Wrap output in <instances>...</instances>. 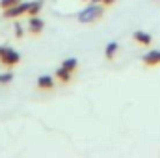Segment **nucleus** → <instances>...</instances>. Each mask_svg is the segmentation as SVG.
I'll list each match as a JSON object with an SVG mask.
<instances>
[{"label":"nucleus","instance_id":"obj_13","mask_svg":"<svg viewBox=\"0 0 160 158\" xmlns=\"http://www.w3.org/2000/svg\"><path fill=\"white\" fill-rule=\"evenodd\" d=\"M13 80V75L11 73H6V75H0V84H8Z\"/></svg>","mask_w":160,"mask_h":158},{"label":"nucleus","instance_id":"obj_3","mask_svg":"<svg viewBox=\"0 0 160 158\" xmlns=\"http://www.w3.org/2000/svg\"><path fill=\"white\" fill-rule=\"evenodd\" d=\"M28 7H30V2H19L17 6L8 7V9L4 11V15H6V17H19V15H22V13H28Z\"/></svg>","mask_w":160,"mask_h":158},{"label":"nucleus","instance_id":"obj_6","mask_svg":"<svg viewBox=\"0 0 160 158\" xmlns=\"http://www.w3.org/2000/svg\"><path fill=\"white\" fill-rule=\"evenodd\" d=\"M134 39L138 41L140 45H149V43H151V34L138 30V32H134Z\"/></svg>","mask_w":160,"mask_h":158},{"label":"nucleus","instance_id":"obj_5","mask_svg":"<svg viewBox=\"0 0 160 158\" xmlns=\"http://www.w3.org/2000/svg\"><path fill=\"white\" fill-rule=\"evenodd\" d=\"M38 86L43 87V89H50V87H54V78L48 77V75H43V77L38 78Z\"/></svg>","mask_w":160,"mask_h":158},{"label":"nucleus","instance_id":"obj_8","mask_svg":"<svg viewBox=\"0 0 160 158\" xmlns=\"http://www.w3.org/2000/svg\"><path fill=\"white\" fill-rule=\"evenodd\" d=\"M118 48H119V45H118L116 41H112V43H108V45H106V50H104V54H106V58H108V60H112V58L116 56V52H118Z\"/></svg>","mask_w":160,"mask_h":158},{"label":"nucleus","instance_id":"obj_9","mask_svg":"<svg viewBox=\"0 0 160 158\" xmlns=\"http://www.w3.org/2000/svg\"><path fill=\"white\" fill-rule=\"evenodd\" d=\"M77 65H78V60H77V58H67V60L62 63V67L67 69V71H71V73L77 69Z\"/></svg>","mask_w":160,"mask_h":158},{"label":"nucleus","instance_id":"obj_11","mask_svg":"<svg viewBox=\"0 0 160 158\" xmlns=\"http://www.w3.org/2000/svg\"><path fill=\"white\" fill-rule=\"evenodd\" d=\"M43 7V2L41 0H36V2H30V7H28V13L30 15H38L39 9Z\"/></svg>","mask_w":160,"mask_h":158},{"label":"nucleus","instance_id":"obj_4","mask_svg":"<svg viewBox=\"0 0 160 158\" xmlns=\"http://www.w3.org/2000/svg\"><path fill=\"white\" fill-rule=\"evenodd\" d=\"M143 63L153 67V65H160V50H151L149 54L143 56Z\"/></svg>","mask_w":160,"mask_h":158},{"label":"nucleus","instance_id":"obj_1","mask_svg":"<svg viewBox=\"0 0 160 158\" xmlns=\"http://www.w3.org/2000/svg\"><path fill=\"white\" fill-rule=\"evenodd\" d=\"M102 6H99L97 2H93L91 6H88L86 9H82L78 13V21L82 24H88V22H93V21H97V19H101L102 17Z\"/></svg>","mask_w":160,"mask_h":158},{"label":"nucleus","instance_id":"obj_14","mask_svg":"<svg viewBox=\"0 0 160 158\" xmlns=\"http://www.w3.org/2000/svg\"><path fill=\"white\" fill-rule=\"evenodd\" d=\"M15 32H17V36H22V28H21V24L15 26Z\"/></svg>","mask_w":160,"mask_h":158},{"label":"nucleus","instance_id":"obj_7","mask_svg":"<svg viewBox=\"0 0 160 158\" xmlns=\"http://www.w3.org/2000/svg\"><path fill=\"white\" fill-rule=\"evenodd\" d=\"M41 30H43V21L38 19V17H32L30 19V32L32 34H39Z\"/></svg>","mask_w":160,"mask_h":158},{"label":"nucleus","instance_id":"obj_15","mask_svg":"<svg viewBox=\"0 0 160 158\" xmlns=\"http://www.w3.org/2000/svg\"><path fill=\"white\" fill-rule=\"evenodd\" d=\"M93 2H97V4H99V2H102V4H112L114 0H93Z\"/></svg>","mask_w":160,"mask_h":158},{"label":"nucleus","instance_id":"obj_10","mask_svg":"<svg viewBox=\"0 0 160 158\" xmlns=\"http://www.w3.org/2000/svg\"><path fill=\"white\" fill-rule=\"evenodd\" d=\"M56 78H60L62 82H69V80H71V71H67V69L60 67V69L56 71Z\"/></svg>","mask_w":160,"mask_h":158},{"label":"nucleus","instance_id":"obj_2","mask_svg":"<svg viewBox=\"0 0 160 158\" xmlns=\"http://www.w3.org/2000/svg\"><path fill=\"white\" fill-rule=\"evenodd\" d=\"M0 62L4 65H15L21 62V54L15 50V48H9V47H0Z\"/></svg>","mask_w":160,"mask_h":158},{"label":"nucleus","instance_id":"obj_12","mask_svg":"<svg viewBox=\"0 0 160 158\" xmlns=\"http://www.w3.org/2000/svg\"><path fill=\"white\" fill-rule=\"evenodd\" d=\"M21 0H0V6L4 7V9H8V7H13V6H17Z\"/></svg>","mask_w":160,"mask_h":158}]
</instances>
